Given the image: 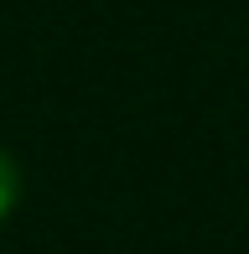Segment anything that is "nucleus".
Returning <instances> with one entry per match:
<instances>
[{
  "label": "nucleus",
  "instance_id": "f257e3e1",
  "mask_svg": "<svg viewBox=\"0 0 249 254\" xmlns=\"http://www.w3.org/2000/svg\"><path fill=\"white\" fill-rule=\"evenodd\" d=\"M16 197H21V166H16V156H10V151H0V223L10 218Z\"/></svg>",
  "mask_w": 249,
  "mask_h": 254
}]
</instances>
